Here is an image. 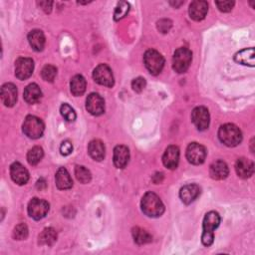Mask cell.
<instances>
[{"instance_id": "1", "label": "cell", "mask_w": 255, "mask_h": 255, "mask_svg": "<svg viewBox=\"0 0 255 255\" xmlns=\"http://www.w3.org/2000/svg\"><path fill=\"white\" fill-rule=\"evenodd\" d=\"M143 212L150 217H159L165 212V206L161 199L152 191L147 193L141 203Z\"/></svg>"}, {"instance_id": "2", "label": "cell", "mask_w": 255, "mask_h": 255, "mask_svg": "<svg viewBox=\"0 0 255 255\" xmlns=\"http://www.w3.org/2000/svg\"><path fill=\"white\" fill-rule=\"evenodd\" d=\"M220 223V216L215 212H210L206 214L204 219V232L202 235V242L205 246L209 247L213 243L214 230Z\"/></svg>"}, {"instance_id": "3", "label": "cell", "mask_w": 255, "mask_h": 255, "mask_svg": "<svg viewBox=\"0 0 255 255\" xmlns=\"http://www.w3.org/2000/svg\"><path fill=\"white\" fill-rule=\"evenodd\" d=\"M218 138L227 147H236L242 141V134L239 128L233 124H225L219 128Z\"/></svg>"}, {"instance_id": "4", "label": "cell", "mask_w": 255, "mask_h": 255, "mask_svg": "<svg viewBox=\"0 0 255 255\" xmlns=\"http://www.w3.org/2000/svg\"><path fill=\"white\" fill-rule=\"evenodd\" d=\"M191 60H193V53L187 48H178L175 50L172 58V68L178 73L182 74L189 68Z\"/></svg>"}, {"instance_id": "5", "label": "cell", "mask_w": 255, "mask_h": 255, "mask_svg": "<svg viewBox=\"0 0 255 255\" xmlns=\"http://www.w3.org/2000/svg\"><path fill=\"white\" fill-rule=\"evenodd\" d=\"M44 129V123L41 119L35 116H27L22 126L23 133L30 139L41 138L43 136Z\"/></svg>"}, {"instance_id": "6", "label": "cell", "mask_w": 255, "mask_h": 255, "mask_svg": "<svg viewBox=\"0 0 255 255\" xmlns=\"http://www.w3.org/2000/svg\"><path fill=\"white\" fill-rule=\"evenodd\" d=\"M144 62L147 69L153 75H159L165 66L164 57L156 50H148L144 55Z\"/></svg>"}, {"instance_id": "7", "label": "cell", "mask_w": 255, "mask_h": 255, "mask_svg": "<svg viewBox=\"0 0 255 255\" xmlns=\"http://www.w3.org/2000/svg\"><path fill=\"white\" fill-rule=\"evenodd\" d=\"M93 78L98 84L109 88L113 87L115 84L112 70L106 64H101V65L95 68L93 72Z\"/></svg>"}, {"instance_id": "8", "label": "cell", "mask_w": 255, "mask_h": 255, "mask_svg": "<svg viewBox=\"0 0 255 255\" xmlns=\"http://www.w3.org/2000/svg\"><path fill=\"white\" fill-rule=\"evenodd\" d=\"M28 214L35 220H40L46 216L49 212V204L40 199H32L28 204Z\"/></svg>"}, {"instance_id": "9", "label": "cell", "mask_w": 255, "mask_h": 255, "mask_svg": "<svg viewBox=\"0 0 255 255\" xmlns=\"http://www.w3.org/2000/svg\"><path fill=\"white\" fill-rule=\"evenodd\" d=\"M207 158L206 148L198 143H191L186 149V159L193 165H202Z\"/></svg>"}, {"instance_id": "10", "label": "cell", "mask_w": 255, "mask_h": 255, "mask_svg": "<svg viewBox=\"0 0 255 255\" xmlns=\"http://www.w3.org/2000/svg\"><path fill=\"white\" fill-rule=\"evenodd\" d=\"M34 70V62L30 58L21 57L15 62V76L19 80L28 79Z\"/></svg>"}, {"instance_id": "11", "label": "cell", "mask_w": 255, "mask_h": 255, "mask_svg": "<svg viewBox=\"0 0 255 255\" xmlns=\"http://www.w3.org/2000/svg\"><path fill=\"white\" fill-rule=\"evenodd\" d=\"M191 121L200 131H206L210 127L211 117L206 107H197L191 113Z\"/></svg>"}, {"instance_id": "12", "label": "cell", "mask_w": 255, "mask_h": 255, "mask_svg": "<svg viewBox=\"0 0 255 255\" xmlns=\"http://www.w3.org/2000/svg\"><path fill=\"white\" fill-rule=\"evenodd\" d=\"M86 109L93 116H100L105 112V101L97 93H92L87 97Z\"/></svg>"}, {"instance_id": "13", "label": "cell", "mask_w": 255, "mask_h": 255, "mask_svg": "<svg viewBox=\"0 0 255 255\" xmlns=\"http://www.w3.org/2000/svg\"><path fill=\"white\" fill-rule=\"evenodd\" d=\"M201 195V188L198 184L190 183L186 184L179 190V198L185 205L194 203Z\"/></svg>"}, {"instance_id": "14", "label": "cell", "mask_w": 255, "mask_h": 255, "mask_svg": "<svg viewBox=\"0 0 255 255\" xmlns=\"http://www.w3.org/2000/svg\"><path fill=\"white\" fill-rule=\"evenodd\" d=\"M209 11V4L204 0H196L189 5V16L195 21H202Z\"/></svg>"}, {"instance_id": "15", "label": "cell", "mask_w": 255, "mask_h": 255, "mask_svg": "<svg viewBox=\"0 0 255 255\" xmlns=\"http://www.w3.org/2000/svg\"><path fill=\"white\" fill-rule=\"evenodd\" d=\"M1 100L6 107H13L17 102V88L12 83H6L1 87Z\"/></svg>"}, {"instance_id": "16", "label": "cell", "mask_w": 255, "mask_h": 255, "mask_svg": "<svg viewBox=\"0 0 255 255\" xmlns=\"http://www.w3.org/2000/svg\"><path fill=\"white\" fill-rule=\"evenodd\" d=\"M10 175L12 180L19 185H23L29 180V172L20 163H13L11 165Z\"/></svg>"}, {"instance_id": "17", "label": "cell", "mask_w": 255, "mask_h": 255, "mask_svg": "<svg viewBox=\"0 0 255 255\" xmlns=\"http://www.w3.org/2000/svg\"><path fill=\"white\" fill-rule=\"evenodd\" d=\"M179 162V149L176 146H170L167 148L164 156L163 163L169 170H175Z\"/></svg>"}, {"instance_id": "18", "label": "cell", "mask_w": 255, "mask_h": 255, "mask_svg": "<svg viewBox=\"0 0 255 255\" xmlns=\"http://www.w3.org/2000/svg\"><path fill=\"white\" fill-rule=\"evenodd\" d=\"M130 161V151L126 146H117L114 149V165L118 169H124Z\"/></svg>"}, {"instance_id": "19", "label": "cell", "mask_w": 255, "mask_h": 255, "mask_svg": "<svg viewBox=\"0 0 255 255\" xmlns=\"http://www.w3.org/2000/svg\"><path fill=\"white\" fill-rule=\"evenodd\" d=\"M235 170L239 177L241 178H248L250 177L254 172V164L252 161L241 158L237 160L235 164Z\"/></svg>"}, {"instance_id": "20", "label": "cell", "mask_w": 255, "mask_h": 255, "mask_svg": "<svg viewBox=\"0 0 255 255\" xmlns=\"http://www.w3.org/2000/svg\"><path fill=\"white\" fill-rule=\"evenodd\" d=\"M56 185L59 189H69L73 186V180L65 168H60L55 175Z\"/></svg>"}, {"instance_id": "21", "label": "cell", "mask_w": 255, "mask_h": 255, "mask_svg": "<svg viewBox=\"0 0 255 255\" xmlns=\"http://www.w3.org/2000/svg\"><path fill=\"white\" fill-rule=\"evenodd\" d=\"M229 173V170L227 165L223 161H216L212 163L210 168V174L212 178L216 180H221L227 177Z\"/></svg>"}, {"instance_id": "22", "label": "cell", "mask_w": 255, "mask_h": 255, "mask_svg": "<svg viewBox=\"0 0 255 255\" xmlns=\"http://www.w3.org/2000/svg\"><path fill=\"white\" fill-rule=\"evenodd\" d=\"M23 97L28 104H35L39 102L40 99L42 98V91L37 84L32 83L25 88Z\"/></svg>"}, {"instance_id": "23", "label": "cell", "mask_w": 255, "mask_h": 255, "mask_svg": "<svg viewBox=\"0 0 255 255\" xmlns=\"http://www.w3.org/2000/svg\"><path fill=\"white\" fill-rule=\"evenodd\" d=\"M105 146L100 140H93L90 142L88 152L91 158L95 161L101 162L105 158Z\"/></svg>"}, {"instance_id": "24", "label": "cell", "mask_w": 255, "mask_h": 255, "mask_svg": "<svg viewBox=\"0 0 255 255\" xmlns=\"http://www.w3.org/2000/svg\"><path fill=\"white\" fill-rule=\"evenodd\" d=\"M28 41L30 46L37 52L44 49L45 46V36L41 30H32L28 34Z\"/></svg>"}, {"instance_id": "25", "label": "cell", "mask_w": 255, "mask_h": 255, "mask_svg": "<svg viewBox=\"0 0 255 255\" xmlns=\"http://www.w3.org/2000/svg\"><path fill=\"white\" fill-rule=\"evenodd\" d=\"M235 62L242 64V65H248L250 67L254 66V49H244L239 51L234 56Z\"/></svg>"}, {"instance_id": "26", "label": "cell", "mask_w": 255, "mask_h": 255, "mask_svg": "<svg viewBox=\"0 0 255 255\" xmlns=\"http://www.w3.org/2000/svg\"><path fill=\"white\" fill-rule=\"evenodd\" d=\"M71 93L76 96H82L86 91V80L82 75H76L72 78L70 83Z\"/></svg>"}, {"instance_id": "27", "label": "cell", "mask_w": 255, "mask_h": 255, "mask_svg": "<svg viewBox=\"0 0 255 255\" xmlns=\"http://www.w3.org/2000/svg\"><path fill=\"white\" fill-rule=\"evenodd\" d=\"M57 240V232L54 228L48 227L45 228L39 235V244L41 245H48L51 246L53 245Z\"/></svg>"}, {"instance_id": "28", "label": "cell", "mask_w": 255, "mask_h": 255, "mask_svg": "<svg viewBox=\"0 0 255 255\" xmlns=\"http://www.w3.org/2000/svg\"><path fill=\"white\" fill-rule=\"evenodd\" d=\"M133 236L135 242H137L138 244H147L152 242L153 240V236L147 230L140 227H136L133 229Z\"/></svg>"}, {"instance_id": "29", "label": "cell", "mask_w": 255, "mask_h": 255, "mask_svg": "<svg viewBox=\"0 0 255 255\" xmlns=\"http://www.w3.org/2000/svg\"><path fill=\"white\" fill-rule=\"evenodd\" d=\"M44 152L40 147L32 148L27 154V161L31 166H36L43 158Z\"/></svg>"}, {"instance_id": "30", "label": "cell", "mask_w": 255, "mask_h": 255, "mask_svg": "<svg viewBox=\"0 0 255 255\" xmlns=\"http://www.w3.org/2000/svg\"><path fill=\"white\" fill-rule=\"evenodd\" d=\"M75 175L77 179L81 183H89L92 179V175L89 170H87L83 166H76L75 168Z\"/></svg>"}, {"instance_id": "31", "label": "cell", "mask_w": 255, "mask_h": 255, "mask_svg": "<svg viewBox=\"0 0 255 255\" xmlns=\"http://www.w3.org/2000/svg\"><path fill=\"white\" fill-rule=\"evenodd\" d=\"M129 10H130V4L129 3L126 2V1L119 2L117 7H116L115 13H114V19L116 21H119V20L123 19L128 14V12H129Z\"/></svg>"}, {"instance_id": "32", "label": "cell", "mask_w": 255, "mask_h": 255, "mask_svg": "<svg viewBox=\"0 0 255 255\" xmlns=\"http://www.w3.org/2000/svg\"><path fill=\"white\" fill-rule=\"evenodd\" d=\"M60 112L62 117L65 119L67 122H74L76 120V113L74 109L69 106L68 104H63L60 108Z\"/></svg>"}, {"instance_id": "33", "label": "cell", "mask_w": 255, "mask_h": 255, "mask_svg": "<svg viewBox=\"0 0 255 255\" xmlns=\"http://www.w3.org/2000/svg\"><path fill=\"white\" fill-rule=\"evenodd\" d=\"M56 75H57V69L53 65H46L41 71L42 79L45 80L46 82H53L55 80Z\"/></svg>"}, {"instance_id": "34", "label": "cell", "mask_w": 255, "mask_h": 255, "mask_svg": "<svg viewBox=\"0 0 255 255\" xmlns=\"http://www.w3.org/2000/svg\"><path fill=\"white\" fill-rule=\"evenodd\" d=\"M28 236V227L24 223H20L15 226L13 230V238L16 240H23L26 239Z\"/></svg>"}, {"instance_id": "35", "label": "cell", "mask_w": 255, "mask_h": 255, "mask_svg": "<svg viewBox=\"0 0 255 255\" xmlns=\"http://www.w3.org/2000/svg\"><path fill=\"white\" fill-rule=\"evenodd\" d=\"M146 85H147V82L142 77H138V78L134 79L132 82V88L137 93H141L145 89Z\"/></svg>"}, {"instance_id": "36", "label": "cell", "mask_w": 255, "mask_h": 255, "mask_svg": "<svg viewBox=\"0 0 255 255\" xmlns=\"http://www.w3.org/2000/svg\"><path fill=\"white\" fill-rule=\"evenodd\" d=\"M215 4L221 12H229L234 6V1H229V0H226V1H216Z\"/></svg>"}, {"instance_id": "37", "label": "cell", "mask_w": 255, "mask_h": 255, "mask_svg": "<svg viewBox=\"0 0 255 255\" xmlns=\"http://www.w3.org/2000/svg\"><path fill=\"white\" fill-rule=\"evenodd\" d=\"M171 21L169 19H162L158 22V29L162 33H168L171 28Z\"/></svg>"}, {"instance_id": "38", "label": "cell", "mask_w": 255, "mask_h": 255, "mask_svg": "<svg viewBox=\"0 0 255 255\" xmlns=\"http://www.w3.org/2000/svg\"><path fill=\"white\" fill-rule=\"evenodd\" d=\"M60 152H61V155H63V156H69L73 152L72 143L69 141L63 142L60 147Z\"/></svg>"}, {"instance_id": "39", "label": "cell", "mask_w": 255, "mask_h": 255, "mask_svg": "<svg viewBox=\"0 0 255 255\" xmlns=\"http://www.w3.org/2000/svg\"><path fill=\"white\" fill-rule=\"evenodd\" d=\"M52 1H40L38 2V5L46 12V13H50L51 9H52Z\"/></svg>"}, {"instance_id": "40", "label": "cell", "mask_w": 255, "mask_h": 255, "mask_svg": "<svg viewBox=\"0 0 255 255\" xmlns=\"http://www.w3.org/2000/svg\"><path fill=\"white\" fill-rule=\"evenodd\" d=\"M46 181H45V179L44 178H40L38 181H37V183H36V186H37V188L38 189H44L45 187H46Z\"/></svg>"}]
</instances>
